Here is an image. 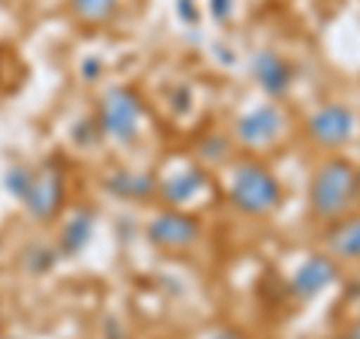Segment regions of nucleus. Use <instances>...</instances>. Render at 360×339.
I'll return each mask as SVG.
<instances>
[{"label": "nucleus", "instance_id": "obj_6", "mask_svg": "<svg viewBox=\"0 0 360 339\" xmlns=\"http://www.w3.org/2000/svg\"><path fill=\"white\" fill-rule=\"evenodd\" d=\"M279 129H283V115L270 105L255 108L238 120V139L246 148H267V144L276 139Z\"/></svg>", "mask_w": 360, "mask_h": 339}, {"label": "nucleus", "instance_id": "obj_15", "mask_svg": "<svg viewBox=\"0 0 360 339\" xmlns=\"http://www.w3.org/2000/svg\"><path fill=\"white\" fill-rule=\"evenodd\" d=\"M210 13L217 21H225L231 15V0H210Z\"/></svg>", "mask_w": 360, "mask_h": 339}, {"label": "nucleus", "instance_id": "obj_14", "mask_svg": "<svg viewBox=\"0 0 360 339\" xmlns=\"http://www.w3.org/2000/svg\"><path fill=\"white\" fill-rule=\"evenodd\" d=\"M87 229H90V219H84V217H78L72 225H70V231H66V246H70V250H78V246L84 243V237H87Z\"/></svg>", "mask_w": 360, "mask_h": 339}, {"label": "nucleus", "instance_id": "obj_9", "mask_svg": "<svg viewBox=\"0 0 360 339\" xmlns=\"http://www.w3.org/2000/svg\"><path fill=\"white\" fill-rule=\"evenodd\" d=\"M25 198H27V205L33 213H39V217L45 219L49 213L58 207V201H60V180L54 172H42L39 177H30V186L25 192Z\"/></svg>", "mask_w": 360, "mask_h": 339}, {"label": "nucleus", "instance_id": "obj_1", "mask_svg": "<svg viewBox=\"0 0 360 339\" xmlns=\"http://www.w3.org/2000/svg\"><path fill=\"white\" fill-rule=\"evenodd\" d=\"M360 198V174L348 160L324 162L312 177L309 207L319 219H340Z\"/></svg>", "mask_w": 360, "mask_h": 339}, {"label": "nucleus", "instance_id": "obj_10", "mask_svg": "<svg viewBox=\"0 0 360 339\" xmlns=\"http://www.w3.org/2000/svg\"><path fill=\"white\" fill-rule=\"evenodd\" d=\"M328 246L340 258H360V219L340 222L328 234Z\"/></svg>", "mask_w": 360, "mask_h": 339}, {"label": "nucleus", "instance_id": "obj_5", "mask_svg": "<svg viewBox=\"0 0 360 339\" xmlns=\"http://www.w3.org/2000/svg\"><path fill=\"white\" fill-rule=\"evenodd\" d=\"M148 237L156 246H168V250H180L189 246L198 237V222L186 213H162L156 217L148 229Z\"/></svg>", "mask_w": 360, "mask_h": 339}, {"label": "nucleus", "instance_id": "obj_4", "mask_svg": "<svg viewBox=\"0 0 360 339\" xmlns=\"http://www.w3.org/2000/svg\"><path fill=\"white\" fill-rule=\"evenodd\" d=\"M354 132V115L345 105H324L309 117V135L324 148H340L342 141L352 139Z\"/></svg>", "mask_w": 360, "mask_h": 339}, {"label": "nucleus", "instance_id": "obj_2", "mask_svg": "<svg viewBox=\"0 0 360 339\" xmlns=\"http://www.w3.org/2000/svg\"><path fill=\"white\" fill-rule=\"evenodd\" d=\"M229 198L240 213L262 217V213H270L274 207H279V201H283V189H279L276 177L270 174L264 165L246 162L231 174Z\"/></svg>", "mask_w": 360, "mask_h": 339}, {"label": "nucleus", "instance_id": "obj_8", "mask_svg": "<svg viewBox=\"0 0 360 339\" xmlns=\"http://www.w3.org/2000/svg\"><path fill=\"white\" fill-rule=\"evenodd\" d=\"M252 75L255 82L262 84V90H267L270 96H283L291 87V70L283 58H276L274 51H262L255 54L252 60Z\"/></svg>", "mask_w": 360, "mask_h": 339}, {"label": "nucleus", "instance_id": "obj_16", "mask_svg": "<svg viewBox=\"0 0 360 339\" xmlns=\"http://www.w3.org/2000/svg\"><path fill=\"white\" fill-rule=\"evenodd\" d=\"M177 9H180V13H184V18H186V21H195V18H198L195 6H193V0H180Z\"/></svg>", "mask_w": 360, "mask_h": 339}, {"label": "nucleus", "instance_id": "obj_11", "mask_svg": "<svg viewBox=\"0 0 360 339\" xmlns=\"http://www.w3.org/2000/svg\"><path fill=\"white\" fill-rule=\"evenodd\" d=\"M201 186H207V177L198 172V168H184L177 177H172L165 184V198L168 201H186L193 198L195 192H201Z\"/></svg>", "mask_w": 360, "mask_h": 339}, {"label": "nucleus", "instance_id": "obj_13", "mask_svg": "<svg viewBox=\"0 0 360 339\" xmlns=\"http://www.w3.org/2000/svg\"><path fill=\"white\" fill-rule=\"evenodd\" d=\"M111 186H115L117 196H135V198H144V196H150V177H144V174H117L115 180H111Z\"/></svg>", "mask_w": 360, "mask_h": 339}, {"label": "nucleus", "instance_id": "obj_12", "mask_svg": "<svg viewBox=\"0 0 360 339\" xmlns=\"http://www.w3.org/2000/svg\"><path fill=\"white\" fill-rule=\"evenodd\" d=\"M72 13L78 21H87V25H105V21L115 15L117 0H70Z\"/></svg>", "mask_w": 360, "mask_h": 339}, {"label": "nucleus", "instance_id": "obj_17", "mask_svg": "<svg viewBox=\"0 0 360 339\" xmlns=\"http://www.w3.org/2000/svg\"><path fill=\"white\" fill-rule=\"evenodd\" d=\"M345 339H360V324H354V327H352V331H348V333H345Z\"/></svg>", "mask_w": 360, "mask_h": 339}, {"label": "nucleus", "instance_id": "obj_7", "mask_svg": "<svg viewBox=\"0 0 360 339\" xmlns=\"http://www.w3.org/2000/svg\"><path fill=\"white\" fill-rule=\"evenodd\" d=\"M336 279H340V270H336L330 258L312 255L300 264L295 279H291V288H295V295H300V298H315V295H321L324 288H330Z\"/></svg>", "mask_w": 360, "mask_h": 339}, {"label": "nucleus", "instance_id": "obj_3", "mask_svg": "<svg viewBox=\"0 0 360 339\" xmlns=\"http://www.w3.org/2000/svg\"><path fill=\"white\" fill-rule=\"evenodd\" d=\"M103 129L111 135V139H120V141H129L135 132H139V123H141V103L139 96L129 94V90H111L103 99Z\"/></svg>", "mask_w": 360, "mask_h": 339}]
</instances>
